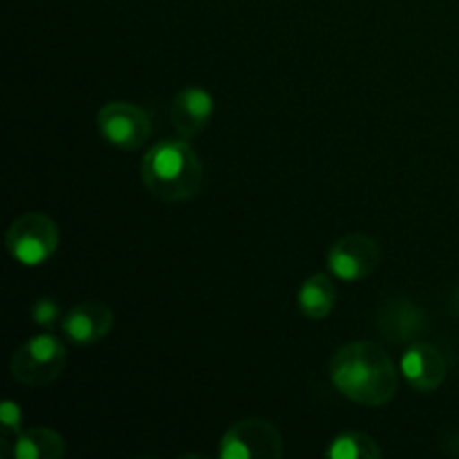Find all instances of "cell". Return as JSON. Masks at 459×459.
Masks as SVG:
<instances>
[{
    "label": "cell",
    "instance_id": "277c9868",
    "mask_svg": "<svg viewBox=\"0 0 459 459\" xmlns=\"http://www.w3.org/2000/svg\"><path fill=\"white\" fill-rule=\"evenodd\" d=\"M61 242V233H58L56 222L45 213H22L9 224L7 245L9 255L16 263L25 264V267H39V264L48 263L58 249Z\"/></svg>",
    "mask_w": 459,
    "mask_h": 459
},
{
    "label": "cell",
    "instance_id": "9a60e30c",
    "mask_svg": "<svg viewBox=\"0 0 459 459\" xmlns=\"http://www.w3.org/2000/svg\"><path fill=\"white\" fill-rule=\"evenodd\" d=\"M58 316H61V307H58L56 300L48 299V296H43V299H39L31 305V321L36 325L52 327L58 321Z\"/></svg>",
    "mask_w": 459,
    "mask_h": 459
},
{
    "label": "cell",
    "instance_id": "30bf717a",
    "mask_svg": "<svg viewBox=\"0 0 459 459\" xmlns=\"http://www.w3.org/2000/svg\"><path fill=\"white\" fill-rule=\"evenodd\" d=\"M215 112V101L204 88H184L170 103V121L178 134L193 139L209 126Z\"/></svg>",
    "mask_w": 459,
    "mask_h": 459
},
{
    "label": "cell",
    "instance_id": "7a4b0ae2",
    "mask_svg": "<svg viewBox=\"0 0 459 459\" xmlns=\"http://www.w3.org/2000/svg\"><path fill=\"white\" fill-rule=\"evenodd\" d=\"M142 182L157 200L186 202L202 191L204 166L186 139H164L143 155Z\"/></svg>",
    "mask_w": 459,
    "mask_h": 459
},
{
    "label": "cell",
    "instance_id": "2e32d148",
    "mask_svg": "<svg viewBox=\"0 0 459 459\" xmlns=\"http://www.w3.org/2000/svg\"><path fill=\"white\" fill-rule=\"evenodd\" d=\"M0 424L7 433H22V411L12 399L3 402V406H0Z\"/></svg>",
    "mask_w": 459,
    "mask_h": 459
},
{
    "label": "cell",
    "instance_id": "7c38bea8",
    "mask_svg": "<svg viewBox=\"0 0 459 459\" xmlns=\"http://www.w3.org/2000/svg\"><path fill=\"white\" fill-rule=\"evenodd\" d=\"M336 303V287L327 273H314L300 285L299 309L309 321H323L330 316Z\"/></svg>",
    "mask_w": 459,
    "mask_h": 459
},
{
    "label": "cell",
    "instance_id": "4fadbf2b",
    "mask_svg": "<svg viewBox=\"0 0 459 459\" xmlns=\"http://www.w3.org/2000/svg\"><path fill=\"white\" fill-rule=\"evenodd\" d=\"M379 323L390 341L402 343V341H411L420 334L421 327H424V314L420 312L417 305L399 300V303H393L381 312Z\"/></svg>",
    "mask_w": 459,
    "mask_h": 459
},
{
    "label": "cell",
    "instance_id": "9c48e42d",
    "mask_svg": "<svg viewBox=\"0 0 459 459\" xmlns=\"http://www.w3.org/2000/svg\"><path fill=\"white\" fill-rule=\"evenodd\" d=\"M399 370L417 393H435L448 372L442 352L429 343H412L402 354Z\"/></svg>",
    "mask_w": 459,
    "mask_h": 459
},
{
    "label": "cell",
    "instance_id": "5bb4252c",
    "mask_svg": "<svg viewBox=\"0 0 459 459\" xmlns=\"http://www.w3.org/2000/svg\"><path fill=\"white\" fill-rule=\"evenodd\" d=\"M325 455L330 459H379L381 448L370 435L348 430V433H341L332 439Z\"/></svg>",
    "mask_w": 459,
    "mask_h": 459
},
{
    "label": "cell",
    "instance_id": "5b68a950",
    "mask_svg": "<svg viewBox=\"0 0 459 459\" xmlns=\"http://www.w3.org/2000/svg\"><path fill=\"white\" fill-rule=\"evenodd\" d=\"M285 453L282 435L263 417H247L229 426L220 439L222 459H281Z\"/></svg>",
    "mask_w": 459,
    "mask_h": 459
},
{
    "label": "cell",
    "instance_id": "8992f818",
    "mask_svg": "<svg viewBox=\"0 0 459 459\" xmlns=\"http://www.w3.org/2000/svg\"><path fill=\"white\" fill-rule=\"evenodd\" d=\"M97 128L119 151H137L152 133L146 110L130 101H110L99 110Z\"/></svg>",
    "mask_w": 459,
    "mask_h": 459
},
{
    "label": "cell",
    "instance_id": "52a82bcc",
    "mask_svg": "<svg viewBox=\"0 0 459 459\" xmlns=\"http://www.w3.org/2000/svg\"><path fill=\"white\" fill-rule=\"evenodd\" d=\"M381 251L377 240L363 233H350L336 240L327 254L332 276L343 282H359L379 267Z\"/></svg>",
    "mask_w": 459,
    "mask_h": 459
},
{
    "label": "cell",
    "instance_id": "6da1fadb",
    "mask_svg": "<svg viewBox=\"0 0 459 459\" xmlns=\"http://www.w3.org/2000/svg\"><path fill=\"white\" fill-rule=\"evenodd\" d=\"M330 379L350 402L381 408L399 390V372L384 348L370 341L343 345L330 359Z\"/></svg>",
    "mask_w": 459,
    "mask_h": 459
},
{
    "label": "cell",
    "instance_id": "3957f363",
    "mask_svg": "<svg viewBox=\"0 0 459 459\" xmlns=\"http://www.w3.org/2000/svg\"><path fill=\"white\" fill-rule=\"evenodd\" d=\"M67 363L65 345L54 334H36L12 357V377L25 388H45L63 375Z\"/></svg>",
    "mask_w": 459,
    "mask_h": 459
},
{
    "label": "cell",
    "instance_id": "ba28073f",
    "mask_svg": "<svg viewBox=\"0 0 459 459\" xmlns=\"http://www.w3.org/2000/svg\"><path fill=\"white\" fill-rule=\"evenodd\" d=\"M115 325V312L101 300H83L63 316V332L76 345H92L106 339Z\"/></svg>",
    "mask_w": 459,
    "mask_h": 459
},
{
    "label": "cell",
    "instance_id": "8fae6325",
    "mask_svg": "<svg viewBox=\"0 0 459 459\" xmlns=\"http://www.w3.org/2000/svg\"><path fill=\"white\" fill-rule=\"evenodd\" d=\"M63 455H65V439L48 426L22 430L13 444L16 459H61Z\"/></svg>",
    "mask_w": 459,
    "mask_h": 459
}]
</instances>
